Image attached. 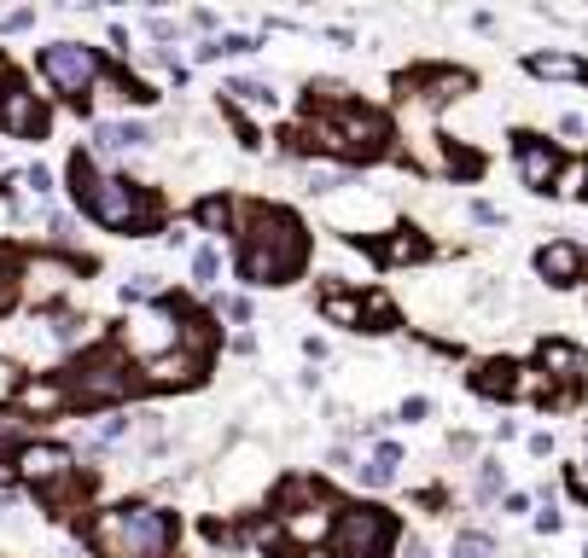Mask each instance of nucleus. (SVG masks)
Masks as SVG:
<instances>
[{"instance_id":"nucleus-1","label":"nucleus","mask_w":588,"mask_h":558,"mask_svg":"<svg viewBox=\"0 0 588 558\" xmlns=\"http://www.w3.org/2000/svg\"><path fill=\"white\" fill-rule=\"evenodd\" d=\"M239 227H251L246 251H239V274L257 285H280L303 262V251H309L303 227L286 210H239Z\"/></svg>"},{"instance_id":"nucleus-2","label":"nucleus","mask_w":588,"mask_h":558,"mask_svg":"<svg viewBox=\"0 0 588 558\" xmlns=\"http://www.w3.org/2000/svg\"><path fill=\"white\" fill-rule=\"evenodd\" d=\"M170 541H175V524L157 506H123L94 518V547L106 558H164Z\"/></svg>"},{"instance_id":"nucleus-3","label":"nucleus","mask_w":588,"mask_h":558,"mask_svg":"<svg viewBox=\"0 0 588 558\" xmlns=\"http://www.w3.org/2000/svg\"><path fill=\"white\" fill-rule=\"evenodd\" d=\"M76 193H83L88 216L106 221V227H146V221L157 216V204L140 193L134 180H123V175H99L88 157H76Z\"/></svg>"},{"instance_id":"nucleus-4","label":"nucleus","mask_w":588,"mask_h":558,"mask_svg":"<svg viewBox=\"0 0 588 558\" xmlns=\"http://www.w3.org/2000/svg\"><path fill=\"white\" fill-rule=\"evenodd\" d=\"M391 518L373 506H344L338 512V524H333V558H379L384 547H391Z\"/></svg>"},{"instance_id":"nucleus-5","label":"nucleus","mask_w":588,"mask_h":558,"mask_svg":"<svg viewBox=\"0 0 588 558\" xmlns=\"http://www.w3.org/2000/svg\"><path fill=\"white\" fill-rule=\"evenodd\" d=\"M187 343V332H181V315L175 308H146V315H134L129 326H123V349L129 355H140V361H164V355H175V349Z\"/></svg>"},{"instance_id":"nucleus-6","label":"nucleus","mask_w":588,"mask_h":558,"mask_svg":"<svg viewBox=\"0 0 588 558\" xmlns=\"http://www.w3.org/2000/svg\"><path fill=\"white\" fill-rule=\"evenodd\" d=\"M42 76L53 81L58 94H83V88H94L106 70H99V53L83 47V41H53V47L42 53Z\"/></svg>"},{"instance_id":"nucleus-7","label":"nucleus","mask_w":588,"mask_h":558,"mask_svg":"<svg viewBox=\"0 0 588 558\" xmlns=\"http://www.w3.org/2000/svg\"><path fill=\"white\" fill-rule=\"evenodd\" d=\"M129 396V372L117 355H88L70 372V402H123Z\"/></svg>"},{"instance_id":"nucleus-8","label":"nucleus","mask_w":588,"mask_h":558,"mask_svg":"<svg viewBox=\"0 0 588 558\" xmlns=\"http://www.w3.org/2000/svg\"><path fill=\"white\" fill-rule=\"evenodd\" d=\"M327 134H333V152H356V157H368L391 140L384 134V117L361 111V106H338V117H327Z\"/></svg>"},{"instance_id":"nucleus-9","label":"nucleus","mask_w":588,"mask_h":558,"mask_svg":"<svg viewBox=\"0 0 588 558\" xmlns=\"http://www.w3.org/2000/svg\"><path fill=\"white\" fill-rule=\"evenodd\" d=\"M18 478L42 483V489L70 483V453H65V448H53V442H30L24 453H18Z\"/></svg>"},{"instance_id":"nucleus-10","label":"nucleus","mask_w":588,"mask_h":558,"mask_svg":"<svg viewBox=\"0 0 588 558\" xmlns=\"http://www.w3.org/2000/svg\"><path fill=\"white\" fill-rule=\"evenodd\" d=\"M70 280H76V267H70V262H58V256H35V262H24V297H30V303L65 297V292H70Z\"/></svg>"},{"instance_id":"nucleus-11","label":"nucleus","mask_w":588,"mask_h":558,"mask_svg":"<svg viewBox=\"0 0 588 558\" xmlns=\"http://www.w3.org/2000/svg\"><path fill=\"white\" fill-rule=\"evenodd\" d=\"M519 175H524V186L554 193L559 175H565V163H559V152L547 146V140H524V146H519Z\"/></svg>"},{"instance_id":"nucleus-12","label":"nucleus","mask_w":588,"mask_h":558,"mask_svg":"<svg viewBox=\"0 0 588 558\" xmlns=\"http://www.w3.org/2000/svg\"><path fill=\"white\" fill-rule=\"evenodd\" d=\"M42 106H35V94L24 88H7V99H0V129H12V134H42Z\"/></svg>"},{"instance_id":"nucleus-13","label":"nucleus","mask_w":588,"mask_h":558,"mask_svg":"<svg viewBox=\"0 0 588 558\" xmlns=\"http://www.w3.org/2000/svg\"><path fill=\"white\" fill-rule=\"evenodd\" d=\"M536 274H542L547 285H571V280L582 274V251H577V244H542Z\"/></svg>"},{"instance_id":"nucleus-14","label":"nucleus","mask_w":588,"mask_h":558,"mask_svg":"<svg viewBox=\"0 0 588 558\" xmlns=\"http://www.w3.org/2000/svg\"><path fill=\"white\" fill-rule=\"evenodd\" d=\"M198 366H205V355H198V349H175V355H164V361L146 366V379H152V384H193Z\"/></svg>"},{"instance_id":"nucleus-15","label":"nucleus","mask_w":588,"mask_h":558,"mask_svg":"<svg viewBox=\"0 0 588 558\" xmlns=\"http://www.w3.org/2000/svg\"><path fill=\"white\" fill-rule=\"evenodd\" d=\"M327 320L333 326H356V332H379L373 326V308H368V297H344V292H327Z\"/></svg>"},{"instance_id":"nucleus-16","label":"nucleus","mask_w":588,"mask_h":558,"mask_svg":"<svg viewBox=\"0 0 588 558\" xmlns=\"http://www.w3.org/2000/svg\"><path fill=\"white\" fill-rule=\"evenodd\" d=\"M542 372H547L554 384H577V372H582V349L559 343V338H547V343H542Z\"/></svg>"},{"instance_id":"nucleus-17","label":"nucleus","mask_w":588,"mask_h":558,"mask_svg":"<svg viewBox=\"0 0 588 558\" xmlns=\"http://www.w3.org/2000/svg\"><path fill=\"white\" fill-rule=\"evenodd\" d=\"M65 402H70V384H58V379H42V384L18 390V407H24V413H58Z\"/></svg>"},{"instance_id":"nucleus-18","label":"nucleus","mask_w":588,"mask_h":558,"mask_svg":"<svg viewBox=\"0 0 588 558\" xmlns=\"http://www.w3.org/2000/svg\"><path fill=\"white\" fill-rule=\"evenodd\" d=\"M519 366H507V361H490V366H478L472 372V390L478 396H519Z\"/></svg>"},{"instance_id":"nucleus-19","label":"nucleus","mask_w":588,"mask_h":558,"mask_svg":"<svg viewBox=\"0 0 588 558\" xmlns=\"http://www.w3.org/2000/svg\"><path fill=\"white\" fill-rule=\"evenodd\" d=\"M420 256H425V239L414 233V227H396V233L379 244V262H391V267H402V262H420Z\"/></svg>"},{"instance_id":"nucleus-20","label":"nucleus","mask_w":588,"mask_h":558,"mask_svg":"<svg viewBox=\"0 0 588 558\" xmlns=\"http://www.w3.org/2000/svg\"><path fill=\"white\" fill-rule=\"evenodd\" d=\"M460 94H472V76H466V70L425 76V99H432V106H443V99H460Z\"/></svg>"},{"instance_id":"nucleus-21","label":"nucleus","mask_w":588,"mask_h":558,"mask_svg":"<svg viewBox=\"0 0 588 558\" xmlns=\"http://www.w3.org/2000/svg\"><path fill=\"white\" fill-rule=\"evenodd\" d=\"M146 129H140V122H106V129H99V146L106 152H134V146H146Z\"/></svg>"},{"instance_id":"nucleus-22","label":"nucleus","mask_w":588,"mask_h":558,"mask_svg":"<svg viewBox=\"0 0 588 558\" xmlns=\"http://www.w3.org/2000/svg\"><path fill=\"white\" fill-rule=\"evenodd\" d=\"M193 216H198V227H210V233H228V227L239 221V204L233 198H205Z\"/></svg>"},{"instance_id":"nucleus-23","label":"nucleus","mask_w":588,"mask_h":558,"mask_svg":"<svg viewBox=\"0 0 588 558\" xmlns=\"http://www.w3.org/2000/svg\"><path fill=\"white\" fill-rule=\"evenodd\" d=\"M531 70H536V76H582V65H577L571 53H536Z\"/></svg>"},{"instance_id":"nucleus-24","label":"nucleus","mask_w":588,"mask_h":558,"mask_svg":"<svg viewBox=\"0 0 588 558\" xmlns=\"http://www.w3.org/2000/svg\"><path fill=\"white\" fill-rule=\"evenodd\" d=\"M396 460H402V453H396V448H379V453H373V460H368V466H361V478H368L373 489H379V483H391V478H396Z\"/></svg>"},{"instance_id":"nucleus-25","label":"nucleus","mask_w":588,"mask_h":558,"mask_svg":"<svg viewBox=\"0 0 588 558\" xmlns=\"http://www.w3.org/2000/svg\"><path fill=\"white\" fill-rule=\"evenodd\" d=\"M30 437V413L24 407H0V442H24Z\"/></svg>"},{"instance_id":"nucleus-26","label":"nucleus","mask_w":588,"mask_h":558,"mask_svg":"<svg viewBox=\"0 0 588 558\" xmlns=\"http://www.w3.org/2000/svg\"><path fill=\"white\" fill-rule=\"evenodd\" d=\"M519 396H547V390H554V379H547V372L542 366H519Z\"/></svg>"},{"instance_id":"nucleus-27","label":"nucleus","mask_w":588,"mask_h":558,"mask_svg":"<svg viewBox=\"0 0 588 558\" xmlns=\"http://www.w3.org/2000/svg\"><path fill=\"white\" fill-rule=\"evenodd\" d=\"M216 274H221V256H216V251H210V244H205V251H198V256H193V280H198V285H210Z\"/></svg>"},{"instance_id":"nucleus-28","label":"nucleus","mask_w":588,"mask_h":558,"mask_svg":"<svg viewBox=\"0 0 588 558\" xmlns=\"http://www.w3.org/2000/svg\"><path fill=\"white\" fill-rule=\"evenodd\" d=\"M496 494H501V466L483 460V471H478V501H496Z\"/></svg>"},{"instance_id":"nucleus-29","label":"nucleus","mask_w":588,"mask_h":558,"mask_svg":"<svg viewBox=\"0 0 588 558\" xmlns=\"http://www.w3.org/2000/svg\"><path fill=\"white\" fill-rule=\"evenodd\" d=\"M490 547H496L490 535H472V529H466V535H460V547H455V558H490Z\"/></svg>"},{"instance_id":"nucleus-30","label":"nucleus","mask_w":588,"mask_h":558,"mask_svg":"<svg viewBox=\"0 0 588 558\" xmlns=\"http://www.w3.org/2000/svg\"><path fill=\"white\" fill-rule=\"evenodd\" d=\"M216 315H228V320H251V297H216Z\"/></svg>"},{"instance_id":"nucleus-31","label":"nucleus","mask_w":588,"mask_h":558,"mask_svg":"<svg viewBox=\"0 0 588 558\" xmlns=\"http://www.w3.org/2000/svg\"><path fill=\"white\" fill-rule=\"evenodd\" d=\"M554 193H588V163H571V169L559 175V186Z\"/></svg>"},{"instance_id":"nucleus-32","label":"nucleus","mask_w":588,"mask_h":558,"mask_svg":"<svg viewBox=\"0 0 588 558\" xmlns=\"http://www.w3.org/2000/svg\"><path fill=\"white\" fill-rule=\"evenodd\" d=\"M303 180H309V193H333V186H344V169H309Z\"/></svg>"},{"instance_id":"nucleus-33","label":"nucleus","mask_w":588,"mask_h":558,"mask_svg":"<svg viewBox=\"0 0 588 558\" xmlns=\"http://www.w3.org/2000/svg\"><path fill=\"white\" fill-rule=\"evenodd\" d=\"M12 267H18L12 251H0V303H7V292H12V285H7V280H12Z\"/></svg>"},{"instance_id":"nucleus-34","label":"nucleus","mask_w":588,"mask_h":558,"mask_svg":"<svg viewBox=\"0 0 588 558\" xmlns=\"http://www.w3.org/2000/svg\"><path fill=\"white\" fill-rule=\"evenodd\" d=\"M24 180H30V193H53V175L47 169H30Z\"/></svg>"},{"instance_id":"nucleus-35","label":"nucleus","mask_w":588,"mask_h":558,"mask_svg":"<svg viewBox=\"0 0 588 558\" xmlns=\"http://www.w3.org/2000/svg\"><path fill=\"white\" fill-rule=\"evenodd\" d=\"M571 483H577V494H588V466L577 471V478H571Z\"/></svg>"}]
</instances>
